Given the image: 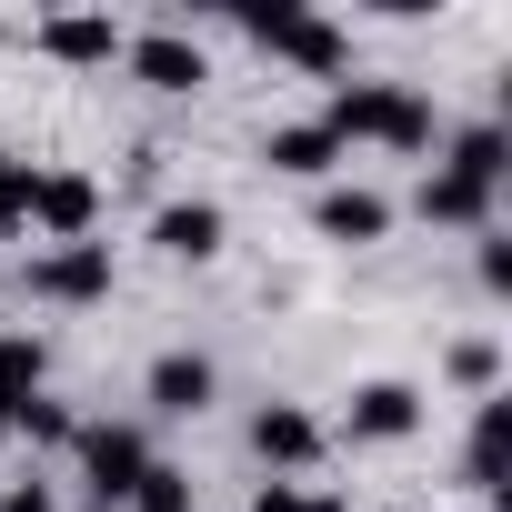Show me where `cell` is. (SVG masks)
Wrapping results in <instances>:
<instances>
[{"label": "cell", "mask_w": 512, "mask_h": 512, "mask_svg": "<svg viewBox=\"0 0 512 512\" xmlns=\"http://www.w3.org/2000/svg\"><path fill=\"white\" fill-rule=\"evenodd\" d=\"M322 131L332 141H382V151H432V101H412L392 81H342Z\"/></svg>", "instance_id": "6da1fadb"}, {"label": "cell", "mask_w": 512, "mask_h": 512, "mask_svg": "<svg viewBox=\"0 0 512 512\" xmlns=\"http://www.w3.org/2000/svg\"><path fill=\"white\" fill-rule=\"evenodd\" d=\"M141 472H151V432H141V422H91V432H81V482H91L101 512L131 502Z\"/></svg>", "instance_id": "7a4b0ae2"}, {"label": "cell", "mask_w": 512, "mask_h": 512, "mask_svg": "<svg viewBox=\"0 0 512 512\" xmlns=\"http://www.w3.org/2000/svg\"><path fill=\"white\" fill-rule=\"evenodd\" d=\"M241 31L262 41V51H282V61H302V71H322V81H332V71L352 61V41H342L332 21H312V11H251Z\"/></svg>", "instance_id": "3957f363"}, {"label": "cell", "mask_w": 512, "mask_h": 512, "mask_svg": "<svg viewBox=\"0 0 512 512\" xmlns=\"http://www.w3.org/2000/svg\"><path fill=\"white\" fill-rule=\"evenodd\" d=\"M31 292L41 302H101L111 292V241H61L31 262Z\"/></svg>", "instance_id": "277c9868"}, {"label": "cell", "mask_w": 512, "mask_h": 512, "mask_svg": "<svg viewBox=\"0 0 512 512\" xmlns=\"http://www.w3.org/2000/svg\"><path fill=\"white\" fill-rule=\"evenodd\" d=\"M412 422H422V392H412V382H362V392H352V412H342V432H352V442H402Z\"/></svg>", "instance_id": "5b68a950"}, {"label": "cell", "mask_w": 512, "mask_h": 512, "mask_svg": "<svg viewBox=\"0 0 512 512\" xmlns=\"http://www.w3.org/2000/svg\"><path fill=\"white\" fill-rule=\"evenodd\" d=\"M91 211H101V191H91L81 171H41V181H31V221H41V231L91 241Z\"/></svg>", "instance_id": "8992f818"}, {"label": "cell", "mask_w": 512, "mask_h": 512, "mask_svg": "<svg viewBox=\"0 0 512 512\" xmlns=\"http://www.w3.org/2000/svg\"><path fill=\"white\" fill-rule=\"evenodd\" d=\"M31 41H41L51 61H81V71H91V61H121V31H111L101 11H51Z\"/></svg>", "instance_id": "52a82bcc"}, {"label": "cell", "mask_w": 512, "mask_h": 512, "mask_svg": "<svg viewBox=\"0 0 512 512\" xmlns=\"http://www.w3.org/2000/svg\"><path fill=\"white\" fill-rule=\"evenodd\" d=\"M121 61H131L151 91H191V81H201V41H181V31H141V41H121Z\"/></svg>", "instance_id": "ba28073f"}, {"label": "cell", "mask_w": 512, "mask_h": 512, "mask_svg": "<svg viewBox=\"0 0 512 512\" xmlns=\"http://www.w3.org/2000/svg\"><path fill=\"white\" fill-rule=\"evenodd\" d=\"M251 452L282 462V472H302V462H322V422H312V412H292V402H272L262 422H251Z\"/></svg>", "instance_id": "9c48e42d"}, {"label": "cell", "mask_w": 512, "mask_h": 512, "mask_svg": "<svg viewBox=\"0 0 512 512\" xmlns=\"http://www.w3.org/2000/svg\"><path fill=\"white\" fill-rule=\"evenodd\" d=\"M201 402H211V362H201V352H161V362H151V412H161V422H191Z\"/></svg>", "instance_id": "30bf717a"}, {"label": "cell", "mask_w": 512, "mask_h": 512, "mask_svg": "<svg viewBox=\"0 0 512 512\" xmlns=\"http://www.w3.org/2000/svg\"><path fill=\"white\" fill-rule=\"evenodd\" d=\"M151 241L171 251V262H211V251H221V201H171L151 221Z\"/></svg>", "instance_id": "8fae6325"}, {"label": "cell", "mask_w": 512, "mask_h": 512, "mask_svg": "<svg viewBox=\"0 0 512 512\" xmlns=\"http://www.w3.org/2000/svg\"><path fill=\"white\" fill-rule=\"evenodd\" d=\"M262 161H272V171H302V181H322V171L342 161V141H332L322 121H282V131L262 141Z\"/></svg>", "instance_id": "7c38bea8"}, {"label": "cell", "mask_w": 512, "mask_h": 512, "mask_svg": "<svg viewBox=\"0 0 512 512\" xmlns=\"http://www.w3.org/2000/svg\"><path fill=\"white\" fill-rule=\"evenodd\" d=\"M312 221H322L332 241H382V231H392V201H382V191H322Z\"/></svg>", "instance_id": "4fadbf2b"}, {"label": "cell", "mask_w": 512, "mask_h": 512, "mask_svg": "<svg viewBox=\"0 0 512 512\" xmlns=\"http://www.w3.org/2000/svg\"><path fill=\"white\" fill-rule=\"evenodd\" d=\"M502 452H512V402H482V422H472V492H482V502L512 492V482H502Z\"/></svg>", "instance_id": "5bb4252c"}, {"label": "cell", "mask_w": 512, "mask_h": 512, "mask_svg": "<svg viewBox=\"0 0 512 512\" xmlns=\"http://www.w3.org/2000/svg\"><path fill=\"white\" fill-rule=\"evenodd\" d=\"M41 372H51V352H41L31 332H0V402H11V412H21V402L41 392Z\"/></svg>", "instance_id": "9a60e30c"}, {"label": "cell", "mask_w": 512, "mask_h": 512, "mask_svg": "<svg viewBox=\"0 0 512 512\" xmlns=\"http://www.w3.org/2000/svg\"><path fill=\"white\" fill-rule=\"evenodd\" d=\"M482 211H492L482 181H462V171H432L422 181V221H482Z\"/></svg>", "instance_id": "2e32d148"}, {"label": "cell", "mask_w": 512, "mask_h": 512, "mask_svg": "<svg viewBox=\"0 0 512 512\" xmlns=\"http://www.w3.org/2000/svg\"><path fill=\"white\" fill-rule=\"evenodd\" d=\"M442 171H462V181H482V191H502V171H512V161H502V131H492V121H482V131H462Z\"/></svg>", "instance_id": "e0dca14e"}, {"label": "cell", "mask_w": 512, "mask_h": 512, "mask_svg": "<svg viewBox=\"0 0 512 512\" xmlns=\"http://www.w3.org/2000/svg\"><path fill=\"white\" fill-rule=\"evenodd\" d=\"M131 512H191V472L151 462V472H141V492H131Z\"/></svg>", "instance_id": "ac0fdd59"}, {"label": "cell", "mask_w": 512, "mask_h": 512, "mask_svg": "<svg viewBox=\"0 0 512 512\" xmlns=\"http://www.w3.org/2000/svg\"><path fill=\"white\" fill-rule=\"evenodd\" d=\"M11 432H31V442H81V422H71L61 402H41V392H31V402L11 412Z\"/></svg>", "instance_id": "d6986e66"}, {"label": "cell", "mask_w": 512, "mask_h": 512, "mask_svg": "<svg viewBox=\"0 0 512 512\" xmlns=\"http://www.w3.org/2000/svg\"><path fill=\"white\" fill-rule=\"evenodd\" d=\"M251 512H342V502H332V492H302V482H262Z\"/></svg>", "instance_id": "ffe728a7"}, {"label": "cell", "mask_w": 512, "mask_h": 512, "mask_svg": "<svg viewBox=\"0 0 512 512\" xmlns=\"http://www.w3.org/2000/svg\"><path fill=\"white\" fill-rule=\"evenodd\" d=\"M452 382L492 392V382H502V352H492V342H462V352H452Z\"/></svg>", "instance_id": "44dd1931"}, {"label": "cell", "mask_w": 512, "mask_h": 512, "mask_svg": "<svg viewBox=\"0 0 512 512\" xmlns=\"http://www.w3.org/2000/svg\"><path fill=\"white\" fill-rule=\"evenodd\" d=\"M31 181H41L31 161H0V221H31Z\"/></svg>", "instance_id": "7402d4cb"}, {"label": "cell", "mask_w": 512, "mask_h": 512, "mask_svg": "<svg viewBox=\"0 0 512 512\" xmlns=\"http://www.w3.org/2000/svg\"><path fill=\"white\" fill-rule=\"evenodd\" d=\"M0 512H51V492H41V482H11V502H0Z\"/></svg>", "instance_id": "603a6c76"}, {"label": "cell", "mask_w": 512, "mask_h": 512, "mask_svg": "<svg viewBox=\"0 0 512 512\" xmlns=\"http://www.w3.org/2000/svg\"><path fill=\"white\" fill-rule=\"evenodd\" d=\"M0 442H11V402H0Z\"/></svg>", "instance_id": "cb8c5ba5"}]
</instances>
